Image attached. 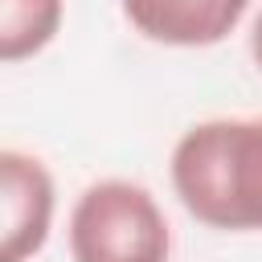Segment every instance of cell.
<instances>
[{"label": "cell", "instance_id": "6da1fadb", "mask_svg": "<svg viewBox=\"0 0 262 262\" xmlns=\"http://www.w3.org/2000/svg\"><path fill=\"white\" fill-rule=\"evenodd\" d=\"M180 205L213 229H262V119H209L172 147Z\"/></svg>", "mask_w": 262, "mask_h": 262}, {"label": "cell", "instance_id": "7a4b0ae2", "mask_svg": "<svg viewBox=\"0 0 262 262\" xmlns=\"http://www.w3.org/2000/svg\"><path fill=\"white\" fill-rule=\"evenodd\" d=\"M70 254L74 262H168L172 233L143 184L98 180L74 201Z\"/></svg>", "mask_w": 262, "mask_h": 262}, {"label": "cell", "instance_id": "3957f363", "mask_svg": "<svg viewBox=\"0 0 262 262\" xmlns=\"http://www.w3.org/2000/svg\"><path fill=\"white\" fill-rule=\"evenodd\" d=\"M53 221V176L37 156L0 151V262L33 258Z\"/></svg>", "mask_w": 262, "mask_h": 262}, {"label": "cell", "instance_id": "277c9868", "mask_svg": "<svg viewBox=\"0 0 262 262\" xmlns=\"http://www.w3.org/2000/svg\"><path fill=\"white\" fill-rule=\"evenodd\" d=\"M246 8L250 0H123V16L135 33L180 49L225 41L246 16Z\"/></svg>", "mask_w": 262, "mask_h": 262}, {"label": "cell", "instance_id": "5b68a950", "mask_svg": "<svg viewBox=\"0 0 262 262\" xmlns=\"http://www.w3.org/2000/svg\"><path fill=\"white\" fill-rule=\"evenodd\" d=\"M61 29V0H0V57L41 53Z\"/></svg>", "mask_w": 262, "mask_h": 262}, {"label": "cell", "instance_id": "8992f818", "mask_svg": "<svg viewBox=\"0 0 262 262\" xmlns=\"http://www.w3.org/2000/svg\"><path fill=\"white\" fill-rule=\"evenodd\" d=\"M250 53H254V61L262 70V12L254 16V29H250Z\"/></svg>", "mask_w": 262, "mask_h": 262}]
</instances>
